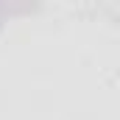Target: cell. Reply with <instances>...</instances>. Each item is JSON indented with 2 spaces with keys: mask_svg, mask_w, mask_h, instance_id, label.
Returning <instances> with one entry per match:
<instances>
[{
  "mask_svg": "<svg viewBox=\"0 0 120 120\" xmlns=\"http://www.w3.org/2000/svg\"><path fill=\"white\" fill-rule=\"evenodd\" d=\"M3 11H6V8H3V6H0V28H3Z\"/></svg>",
  "mask_w": 120,
  "mask_h": 120,
  "instance_id": "6da1fadb",
  "label": "cell"
}]
</instances>
